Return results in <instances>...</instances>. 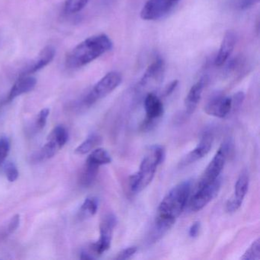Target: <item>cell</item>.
<instances>
[{"mask_svg": "<svg viewBox=\"0 0 260 260\" xmlns=\"http://www.w3.org/2000/svg\"><path fill=\"white\" fill-rule=\"evenodd\" d=\"M191 189V182L185 180L173 187L157 208L150 240L156 243L173 226L185 209Z\"/></svg>", "mask_w": 260, "mask_h": 260, "instance_id": "6da1fadb", "label": "cell"}, {"mask_svg": "<svg viewBox=\"0 0 260 260\" xmlns=\"http://www.w3.org/2000/svg\"><path fill=\"white\" fill-rule=\"evenodd\" d=\"M113 43L109 36L96 35L85 39L71 50L66 57L68 69L77 70L89 64L112 50Z\"/></svg>", "mask_w": 260, "mask_h": 260, "instance_id": "7a4b0ae2", "label": "cell"}, {"mask_svg": "<svg viewBox=\"0 0 260 260\" xmlns=\"http://www.w3.org/2000/svg\"><path fill=\"white\" fill-rule=\"evenodd\" d=\"M165 148L161 145H153L149 149L141 161L139 170L129 179V186L132 192L139 193L147 188L154 178L157 167L165 159Z\"/></svg>", "mask_w": 260, "mask_h": 260, "instance_id": "3957f363", "label": "cell"}, {"mask_svg": "<svg viewBox=\"0 0 260 260\" xmlns=\"http://www.w3.org/2000/svg\"><path fill=\"white\" fill-rule=\"evenodd\" d=\"M121 82L122 76L120 73L117 71L108 73L95 83V86L86 95L83 100L85 106H92L99 100H103L117 89L121 85Z\"/></svg>", "mask_w": 260, "mask_h": 260, "instance_id": "277c9868", "label": "cell"}, {"mask_svg": "<svg viewBox=\"0 0 260 260\" xmlns=\"http://www.w3.org/2000/svg\"><path fill=\"white\" fill-rule=\"evenodd\" d=\"M229 144V142L223 143L216 152L214 157L211 159L208 167L205 168V171L199 179L197 188L208 185L218 179L226 162L230 150Z\"/></svg>", "mask_w": 260, "mask_h": 260, "instance_id": "5b68a950", "label": "cell"}, {"mask_svg": "<svg viewBox=\"0 0 260 260\" xmlns=\"http://www.w3.org/2000/svg\"><path fill=\"white\" fill-rule=\"evenodd\" d=\"M68 138V131L63 126L57 125L54 127L48 136L45 145L35 156L36 161L42 162L52 158L66 144Z\"/></svg>", "mask_w": 260, "mask_h": 260, "instance_id": "8992f818", "label": "cell"}, {"mask_svg": "<svg viewBox=\"0 0 260 260\" xmlns=\"http://www.w3.org/2000/svg\"><path fill=\"white\" fill-rule=\"evenodd\" d=\"M118 220L115 214H108L103 217L100 225V238L91 246L92 252L97 255H102L111 247L112 234Z\"/></svg>", "mask_w": 260, "mask_h": 260, "instance_id": "52a82bcc", "label": "cell"}, {"mask_svg": "<svg viewBox=\"0 0 260 260\" xmlns=\"http://www.w3.org/2000/svg\"><path fill=\"white\" fill-rule=\"evenodd\" d=\"M181 0H147L141 12V18L146 21H155L165 17Z\"/></svg>", "mask_w": 260, "mask_h": 260, "instance_id": "ba28073f", "label": "cell"}, {"mask_svg": "<svg viewBox=\"0 0 260 260\" xmlns=\"http://www.w3.org/2000/svg\"><path fill=\"white\" fill-rule=\"evenodd\" d=\"M144 105L146 117L141 127L144 131L151 130L164 115V103L154 92H148L144 98Z\"/></svg>", "mask_w": 260, "mask_h": 260, "instance_id": "9c48e42d", "label": "cell"}, {"mask_svg": "<svg viewBox=\"0 0 260 260\" xmlns=\"http://www.w3.org/2000/svg\"><path fill=\"white\" fill-rule=\"evenodd\" d=\"M221 186L220 178L205 186L197 188L190 200V209L194 212L201 211L206 207L218 194Z\"/></svg>", "mask_w": 260, "mask_h": 260, "instance_id": "30bf717a", "label": "cell"}, {"mask_svg": "<svg viewBox=\"0 0 260 260\" xmlns=\"http://www.w3.org/2000/svg\"><path fill=\"white\" fill-rule=\"evenodd\" d=\"M232 111V99L221 92L211 95L205 106V113L216 118H224Z\"/></svg>", "mask_w": 260, "mask_h": 260, "instance_id": "8fae6325", "label": "cell"}, {"mask_svg": "<svg viewBox=\"0 0 260 260\" xmlns=\"http://www.w3.org/2000/svg\"><path fill=\"white\" fill-rule=\"evenodd\" d=\"M249 173L246 170L241 172L234 185V194L226 204V211L234 213L241 207L249 189Z\"/></svg>", "mask_w": 260, "mask_h": 260, "instance_id": "7c38bea8", "label": "cell"}, {"mask_svg": "<svg viewBox=\"0 0 260 260\" xmlns=\"http://www.w3.org/2000/svg\"><path fill=\"white\" fill-rule=\"evenodd\" d=\"M55 48L54 47L51 45L45 47L36 58L28 62L26 66L24 67L22 72L19 74V77L31 75L43 69L52 61L53 59L55 57Z\"/></svg>", "mask_w": 260, "mask_h": 260, "instance_id": "4fadbf2b", "label": "cell"}, {"mask_svg": "<svg viewBox=\"0 0 260 260\" xmlns=\"http://www.w3.org/2000/svg\"><path fill=\"white\" fill-rule=\"evenodd\" d=\"M213 140L214 138L211 132H205L196 148L183 158L180 162L181 167H186L205 157L212 147Z\"/></svg>", "mask_w": 260, "mask_h": 260, "instance_id": "5bb4252c", "label": "cell"}, {"mask_svg": "<svg viewBox=\"0 0 260 260\" xmlns=\"http://www.w3.org/2000/svg\"><path fill=\"white\" fill-rule=\"evenodd\" d=\"M165 72V62L158 58L149 65L138 84V89L147 87L161 81Z\"/></svg>", "mask_w": 260, "mask_h": 260, "instance_id": "9a60e30c", "label": "cell"}, {"mask_svg": "<svg viewBox=\"0 0 260 260\" xmlns=\"http://www.w3.org/2000/svg\"><path fill=\"white\" fill-rule=\"evenodd\" d=\"M208 78L206 77H202L198 80L188 91L186 97L185 99V114L187 115H191L196 111L201 99H202V92L206 86Z\"/></svg>", "mask_w": 260, "mask_h": 260, "instance_id": "2e32d148", "label": "cell"}, {"mask_svg": "<svg viewBox=\"0 0 260 260\" xmlns=\"http://www.w3.org/2000/svg\"><path fill=\"white\" fill-rule=\"evenodd\" d=\"M236 42H237V38H236V35L234 31H231V30L226 31L223 36L218 53L214 60L216 66H223L228 61L235 48Z\"/></svg>", "mask_w": 260, "mask_h": 260, "instance_id": "e0dca14e", "label": "cell"}, {"mask_svg": "<svg viewBox=\"0 0 260 260\" xmlns=\"http://www.w3.org/2000/svg\"><path fill=\"white\" fill-rule=\"evenodd\" d=\"M36 84H37V80L31 76L19 77L10 90L8 95V101H13L17 97L31 92L35 89Z\"/></svg>", "mask_w": 260, "mask_h": 260, "instance_id": "ac0fdd59", "label": "cell"}, {"mask_svg": "<svg viewBox=\"0 0 260 260\" xmlns=\"http://www.w3.org/2000/svg\"><path fill=\"white\" fill-rule=\"evenodd\" d=\"M99 168V166L86 161V164L82 170L79 179L80 185L85 188L91 186L96 179Z\"/></svg>", "mask_w": 260, "mask_h": 260, "instance_id": "d6986e66", "label": "cell"}, {"mask_svg": "<svg viewBox=\"0 0 260 260\" xmlns=\"http://www.w3.org/2000/svg\"><path fill=\"white\" fill-rule=\"evenodd\" d=\"M102 141L103 140L100 135L97 134H92L76 148L75 153L78 155H85L90 153L97 146L101 144Z\"/></svg>", "mask_w": 260, "mask_h": 260, "instance_id": "ffe728a7", "label": "cell"}, {"mask_svg": "<svg viewBox=\"0 0 260 260\" xmlns=\"http://www.w3.org/2000/svg\"><path fill=\"white\" fill-rule=\"evenodd\" d=\"M86 161L100 167V166L111 164L112 157L107 150L103 148H97L91 151Z\"/></svg>", "mask_w": 260, "mask_h": 260, "instance_id": "44dd1931", "label": "cell"}, {"mask_svg": "<svg viewBox=\"0 0 260 260\" xmlns=\"http://www.w3.org/2000/svg\"><path fill=\"white\" fill-rule=\"evenodd\" d=\"M99 208V201L95 197H88L85 199L80 209V218L86 219L96 214Z\"/></svg>", "mask_w": 260, "mask_h": 260, "instance_id": "7402d4cb", "label": "cell"}, {"mask_svg": "<svg viewBox=\"0 0 260 260\" xmlns=\"http://www.w3.org/2000/svg\"><path fill=\"white\" fill-rule=\"evenodd\" d=\"M89 2V0H66L65 12L68 14H75L83 10Z\"/></svg>", "mask_w": 260, "mask_h": 260, "instance_id": "603a6c76", "label": "cell"}, {"mask_svg": "<svg viewBox=\"0 0 260 260\" xmlns=\"http://www.w3.org/2000/svg\"><path fill=\"white\" fill-rule=\"evenodd\" d=\"M260 258V240L257 238L252 242L246 252L241 256L243 260H257Z\"/></svg>", "mask_w": 260, "mask_h": 260, "instance_id": "cb8c5ba5", "label": "cell"}, {"mask_svg": "<svg viewBox=\"0 0 260 260\" xmlns=\"http://www.w3.org/2000/svg\"><path fill=\"white\" fill-rule=\"evenodd\" d=\"M10 150V142L7 137L0 138V166L5 162Z\"/></svg>", "mask_w": 260, "mask_h": 260, "instance_id": "d4e9b609", "label": "cell"}, {"mask_svg": "<svg viewBox=\"0 0 260 260\" xmlns=\"http://www.w3.org/2000/svg\"><path fill=\"white\" fill-rule=\"evenodd\" d=\"M5 171L6 176H7V179L10 182H13L18 179L19 177V171H18L17 167L15 165L13 162H8L7 165L5 166Z\"/></svg>", "mask_w": 260, "mask_h": 260, "instance_id": "484cf974", "label": "cell"}, {"mask_svg": "<svg viewBox=\"0 0 260 260\" xmlns=\"http://www.w3.org/2000/svg\"><path fill=\"white\" fill-rule=\"evenodd\" d=\"M50 110L48 109H44L39 112L38 115L37 121H36V127L38 130H42L46 125L47 119L49 116Z\"/></svg>", "mask_w": 260, "mask_h": 260, "instance_id": "4316f807", "label": "cell"}, {"mask_svg": "<svg viewBox=\"0 0 260 260\" xmlns=\"http://www.w3.org/2000/svg\"><path fill=\"white\" fill-rule=\"evenodd\" d=\"M138 251V248L136 246H130L127 247V249H123L117 255L115 259L118 260H125L132 258Z\"/></svg>", "mask_w": 260, "mask_h": 260, "instance_id": "83f0119b", "label": "cell"}, {"mask_svg": "<svg viewBox=\"0 0 260 260\" xmlns=\"http://www.w3.org/2000/svg\"><path fill=\"white\" fill-rule=\"evenodd\" d=\"M231 99H232V109L236 110V109H240L245 100L244 92H237L234 94V96L231 97Z\"/></svg>", "mask_w": 260, "mask_h": 260, "instance_id": "f1b7e54d", "label": "cell"}, {"mask_svg": "<svg viewBox=\"0 0 260 260\" xmlns=\"http://www.w3.org/2000/svg\"><path fill=\"white\" fill-rule=\"evenodd\" d=\"M19 223H20V216L19 214H16L12 217L10 223H9L8 228H7L9 234L14 233L16 229L19 228Z\"/></svg>", "mask_w": 260, "mask_h": 260, "instance_id": "f546056e", "label": "cell"}, {"mask_svg": "<svg viewBox=\"0 0 260 260\" xmlns=\"http://www.w3.org/2000/svg\"><path fill=\"white\" fill-rule=\"evenodd\" d=\"M259 3V0H240L239 1V7L240 10H247L253 6L256 5Z\"/></svg>", "mask_w": 260, "mask_h": 260, "instance_id": "4dcf8cb0", "label": "cell"}, {"mask_svg": "<svg viewBox=\"0 0 260 260\" xmlns=\"http://www.w3.org/2000/svg\"><path fill=\"white\" fill-rule=\"evenodd\" d=\"M178 84H179V81L177 80H173V82L170 83V84L167 85L166 86L165 89H164V92H162V95H164V97L169 96V95H171L173 92H174L175 89L177 87Z\"/></svg>", "mask_w": 260, "mask_h": 260, "instance_id": "1f68e13d", "label": "cell"}, {"mask_svg": "<svg viewBox=\"0 0 260 260\" xmlns=\"http://www.w3.org/2000/svg\"><path fill=\"white\" fill-rule=\"evenodd\" d=\"M201 223L199 221H196L191 225L188 231V235L191 238H196L199 235L200 231Z\"/></svg>", "mask_w": 260, "mask_h": 260, "instance_id": "d6a6232c", "label": "cell"}, {"mask_svg": "<svg viewBox=\"0 0 260 260\" xmlns=\"http://www.w3.org/2000/svg\"><path fill=\"white\" fill-rule=\"evenodd\" d=\"M80 258L81 259H93L94 257L91 255L89 252H86V251H83L81 252V255H80Z\"/></svg>", "mask_w": 260, "mask_h": 260, "instance_id": "836d02e7", "label": "cell"}]
</instances>
